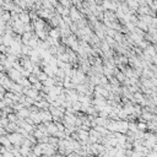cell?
Listing matches in <instances>:
<instances>
[{"instance_id": "16", "label": "cell", "mask_w": 157, "mask_h": 157, "mask_svg": "<svg viewBox=\"0 0 157 157\" xmlns=\"http://www.w3.org/2000/svg\"><path fill=\"white\" fill-rule=\"evenodd\" d=\"M17 124L16 123H11V122H9V124L6 125V127L4 128L5 130H6V133L9 134V133H14V131H16L17 130Z\"/></svg>"}, {"instance_id": "23", "label": "cell", "mask_w": 157, "mask_h": 157, "mask_svg": "<svg viewBox=\"0 0 157 157\" xmlns=\"http://www.w3.org/2000/svg\"><path fill=\"white\" fill-rule=\"evenodd\" d=\"M29 152H31V147H27V146H24V145L20 146V153L24 157H27V155Z\"/></svg>"}, {"instance_id": "21", "label": "cell", "mask_w": 157, "mask_h": 157, "mask_svg": "<svg viewBox=\"0 0 157 157\" xmlns=\"http://www.w3.org/2000/svg\"><path fill=\"white\" fill-rule=\"evenodd\" d=\"M135 26H136L138 28H140L141 31H144V32H147V31H149V26L146 25L145 22H142V21H140V20H138V22L135 24Z\"/></svg>"}, {"instance_id": "5", "label": "cell", "mask_w": 157, "mask_h": 157, "mask_svg": "<svg viewBox=\"0 0 157 157\" xmlns=\"http://www.w3.org/2000/svg\"><path fill=\"white\" fill-rule=\"evenodd\" d=\"M39 116H41V120L42 123H46V122H53V117L48 109H43V111H39Z\"/></svg>"}, {"instance_id": "36", "label": "cell", "mask_w": 157, "mask_h": 157, "mask_svg": "<svg viewBox=\"0 0 157 157\" xmlns=\"http://www.w3.org/2000/svg\"><path fill=\"white\" fill-rule=\"evenodd\" d=\"M145 157H157V152L156 151H150Z\"/></svg>"}, {"instance_id": "17", "label": "cell", "mask_w": 157, "mask_h": 157, "mask_svg": "<svg viewBox=\"0 0 157 157\" xmlns=\"http://www.w3.org/2000/svg\"><path fill=\"white\" fill-rule=\"evenodd\" d=\"M146 127H147V131L155 133V131H156V128H157V123H156V120L146 122Z\"/></svg>"}, {"instance_id": "22", "label": "cell", "mask_w": 157, "mask_h": 157, "mask_svg": "<svg viewBox=\"0 0 157 157\" xmlns=\"http://www.w3.org/2000/svg\"><path fill=\"white\" fill-rule=\"evenodd\" d=\"M55 58H57V59H59V60H61V61H64V63H70V58H69V55H68L66 53H60V54H57V55H55Z\"/></svg>"}, {"instance_id": "27", "label": "cell", "mask_w": 157, "mask_h": 157, "mask_svg": "<svg viewBox=\"0 0 157 157\" xmlns=\"http://www.w3.org/2000/svg\"><path fill=\"white\" fill-rule=\"evenodd\" d=\"M0 17H1V18H3V21H4V22L6 24L7 21H10V20H11V14H10V11H4V13L1 14V16H0Z\"/></svg>"}, {"instance_id": "44", "label": "cell", "mask_w": 157, "mask_h": 157, "mask_svg": "<svg viewBox=\"0 0 157 157\" xmlns=\"http://www.w3.org/2000/svg\"><path fill=\"white\" fill-rule=\"evenodd\" d=\"M41 157H50V156H48V155H42Z\"/></svg>"}, {"instance_id": "24", "label": "cell", "mask_w": 157, "mask_h": 157, "mask_svg": "<svg viewBox=\"0 0 157 157\" xmlns=\"http://www.w3.org/2000/svg\"><path fill=\"white\" fill-rule=\"evenodd\" d=\"M32 135H33V136L38 140V139H41L42 136H48V135H46L43 131H41L39 129H37V128H35V130H33V133H32Z\"/></svg>"}, {"instance_id": "42", "label": "cell", "mask_w": 157, "mask_h": 157, "mask_svg": "<svg viewBox=\"0 0 157 157\" xmlns=\"http://www.w3.org/2000/svg\"><path fill=\"white\" fill-rule=\"evenodd\" d=\"M1 71H5V70H4V66H3L1 64H0V72H1Z\"/></svg>"}, {"instance_id": "12", "label": "cell", "mask_w": 157, "mask_h": 157, "mask_svg": "<svg viewBox=\"0 0 157 157\" xmlns=\"http://www.w3.org/2000/svg\"><path fill=\"white\" fill-rule=\"evenodd\" d=\"M16 114H17L18 119H25V118L29 117V109H28V108H26V107H24L22 109L17 111V112H16Z\"/></svg>"}, {"instance_id": "40", "label": "cell", "mask_w": 157, "mask_h": 157, "mask_svg": "<svg viewBox=\"0 0 157 157\" xmlns=\"http://www.w3.org/2000/svg\"><path fill=\"white\" fill-rule=\"evenodd\" d=\"M27 157H38V156H36V155H35V153H33L32 151H31V152H29V153L27 155Z\"/></svg>"}, {"instance_id": "1", "label": "cell", "mask_w": 157, "mask_h": 157, "mask_svg": "<svg viewBox=\"0 0 157 157\" xmlns=\"http://www.w3.org/2000/svg\"><path fill=\"white\" fill-rule=\"evenodd\" d=\"M6 136L9 139V141L11 142L13 146H21L22 145V141H24V136L21 134H18L17 131H14V133H9L6 134Z\"/></svg>"}, {"instance_id": "26", "label": "cell", "mask_w": 157, "mask_h": 157, "mask_svg": "<svg viewBox=\"0 0 157 157\" xmlns=\"http://www.w3.org/2000/svg\"><path fill=\"white\" fill-rule=\"evenodd\" d=\"M136 128H138V130H140V131H146V130H147L146 123L142 122V120H139V122L136 123Z\"/></svg>"}, {"instance_id": "29", "label": "cell", "mask_w": 157, "mask_h": 157, "mask_svg": "<svg viewBox=\"0 0 157 157\" xmlns=\"http://www.w3.org/2000/svg\"><path fill=\"white\" fill-rule=\"evenodd\" d=\"M24 32H33V25L32 24H25L24 25Z\"/></svg>"}, {"instance_id": "32", "label": "cell", "mask_w": 157, "mask_h": 157, "mask_svg": "<svg viewBox=\"0 0 157 157\" xmlns=\"http://www.w3.org/2000/svg\"><path fill=\"white\" fill-rule=\"evenodd\" d=\"M28 81H29V83H31V85H32V83H35V82H37L38 81V79H37V76L36 75H33V74H31L28 77Z\"/></svg>"}, {"instance_id": "19", "label": "cell", "mask_w": 157, "mask_h": 157, "mask_svg": "<svg viewBox=\"0 0 157 157\" xmlns=\"http://www.w3.org/2000/svg\"><path fill=\"white\" fill-rule=\"evenodd\" d=\"M16 82L18 83L20 86H22V87H31V83H29V81H28L27 77H21V79H18Z\"/></svg>"}, {"instance_id": "2", "label": "cell", "mask_w": 157, "mask_h": 157, "mask_svg": "<svg viewBox=\"0 0 157 157\" xmlns=\"http://www.w3.org/2000/svg\"><path fill=\"white\" fill-rule=\"evenodd\" d=\"M69 17L72 20V22H77V21L82 20L85 16H83L74 5H71V7L69 9Z\"/></svg>"}, {"instance_id": "3", "label": "cell", "mask_w": 157, "mask_h": 157, "mask_svg": "<svg viewBox=\"0 0 157 157\" xmlns=\"http://www.w3.org/2000/svg\"><path fill=\"white\" fill-rule=\"evenodd\" d=\"M6 75L9 76V79H10V80H11V81H14V82H16L18 79H21V77H22V75H21V72H20L18 70L14 69V68L9 69V70H6Z\"/></svg>"}, {"instance_id": "34", "label": "cell", "mask_w": 157, "mask_h": 157, "mask_svg": "<svg viewBox=\"0 0 157 157\" xmlns=\"http://www.w3.org/2000/svg\"><path fill=\"white\" fill-rule=\"evenodd\" d=\"M22 145H24V146H27V147H32V146H33V144L28 139H26V138L24 139V141H22Z\"/></svg>"}, {"instance_id": "31", "label": "cell", "mask_w": 157, "mask_h": 157, "mask_svg": "<svg viewBox=\"0 0 157 157\" xmlns=\"http://www.w3.org/2000/svg\"><path fill=\"white\" fill-rule=\"evenodd\" d=\"M31 87L35 88V90H37V91H41L42 87H43V85H42V82H41V81H37V82L32 83V85H31Z\"/></svg>"}, {"instance_id": "45", "label": "cell", "mask_w": 157, "mask_h": 157, "mask_svg": "<svg viewBox=\"0 0 157 157\" xmlns=\"http://www.w3.org/2000/svg\"><path fill=\"white\" fill-rule=\"evenodd\" d=\"M0 116H1V109H0Z\"/></svg>"}, {"instance_id": "25", "label": "cell", "mask_w": 157, "mask_h": 157, "mask_svg": "<svg viewBox=\"0 0 157 157\" xmlns=\"http://www.w3.org/2000/svg\"><path fill=\"white\" fill-rule=\"evenodd\" d=\"M6 118L9 119V122H11V123H16V122L18 120V117H17V114H16L15 112L9 113L7 116H6Z\"/></svg>"}, {"instance_id": "14", "label": "cell", "mask_w": 157, "mask_h": 157, "mask_svg": "<svg viewBox=\"0 0 157 157\" xmlns=\"http://www.w3.org/2000/svg\"><path fill=\"white\" fill-rule=\"evenodd\" d=\"M29 118L33 120V124H35V125H38V124L42 123V120H41V116H39V111L36 112V113H29Z\"/></svg>"}, {"instance_id": "13", "label": "cell", "mask_w": 157, "mask_h": 157, "mask_svg": "<svg viewBox=\"0 0 157 157\" xmlns=\"http://www.w3.org/2000/svg\"><path fill=\"white\" fill-rule=\"evenodd\" d=\"M15 35V33H14ZM14 35H4L1 36L3 37V44L6 46V47H10L13 43V41H14Z\"/></svg>"}, {"instance_id": "15", "label": "cell", "mask_w": 157, "mask_h": 157, "mask_svg": "<svg viewBox=\"0 0 157 157\" xmlns=\"http://www.w3.org/2000/svg\"><path fill=\"white\" fill-rule=\"evenodd\" d=\"M31 151H32L36 156H38V157H41L42 155H43V151H42V147L39 146V144H35L32 147H31Z\"/></svg>"}, {"instance_id": "9", "label": "cell", "mask_w": 157, "mask_h": 157, "mask_svg": "<svg viewBox=\"0 0 157 157\" xmlns=\"http://www.w3.org/2000/svg\"><path fill=\"white\" fill-rule=\"evenodd\" d=\"M35 106L39 109V111H43V109H48V107H49V103L46 101V100H39V101H36L35 103Z\"/></svg>"}, {"instance_id": "37", "label": "cell", "mask_w": 157, "mask_h": 157, "mask_svg": "<svg viewBox=\"0 0 157 157\" xmlns=\"http://www.w3.org/2000/svg\"><path fill=\"white\" fill-rule=\"evenodd\" d=\"M5 27H6V24L3 21V18L0 17V28H5Z\"/></svg>"}, {"instance_id": "10", "label": "cell", "mask_w": 157, "mask_h": 157, "mask_svg": "<svg viewBox=\"0 0 157 157\" xmlns=\"http://www.w3.org/2000/svg\"><path fill=\"white\" fill-rule=\"evenodd\" d=\"M0 145L4 146V147H6L7 151H10V150H11V147H13V145H11V142L9 141V139H7L6 135H3V136H0Z\"/></svg>"}, {"instance_id": "6", "label": "cell", "mask_w": 157, "mask_h": 157, "mask_svg": "<svg viewBox=\"0 0 157 157\" xmlns=\"http://www.w3.org/2000/svg\"><path fill=\"white\" fill-rule=\"evenodd\" d=\"M48 37L54 38V39H59L60 38V28L59 27H53L48 31Z\"/></svg>"}, {"instance_id": "28", "label": "cell", "mask_w": 157, "mask_h": 157, "mask_svg": "<svg viewBox=\"0 0 157 157\" xmlns=\"http://www.w3.org/2000/svg\"><path fill=\"white\" fill-rule=\"evenodd\" d=\"M61 6H64V7H68V9H70L71 7V1H70V0H59V1H58Z\"/></svg>"}, {"instance_id": "18", "label": "cell", "mask_w": 157, "mask_h": 157, "mask_svg": "<svg viewBox=\"0 0 157 157\" xmlns=\"http://www.w3.org/2000/svg\"><path fill=\"white\" fill-rule=\"evenodd\" d=\"M95 122L97 125H100V127H106L107 123H108V118H102V117H96L95 118Z\"/></svg>"}, {"instance_id": "11", "label": "cell", "mask_w": 157, "mask_h": 157, "mask_svg": "<svg viewBox=\"0 0 157 157\" xmlns=\"http://www.w3.org/2000/svg\"><path fill=\"white\" fill-rule=\"evenodd\" d=\"M55 68H58V66H52V65L48 64V65H46V66L42 68V69H43L42 71H44L48 77H54V69Z\"/></svg>"}, {"instance_id": "20", "label": "cell", "mask_w": 157, "mask_h": 157, "mask_svg": "<svg viewBox=\"0 0 157 157\" xmlns=\"http://www.w3.org/2000/svg\"><path fill=\"white\" fill-rule=\"evenodd\" d=\"M42 85L43 86H47V87H52L55 85V81H54V77H47L44 81H42Z\"/></svg>"}, {"instance_id": "39", "label": "cell", "mask_w": 157, "mask_h": 157, "mask_svg": "<svg viewBox=\"0 0 157 157\" xmlns=\"http://www.w3.org/2000/svg\"><path fill=\"white\" fill-rule=\"evenodd\" d=\"M7 133H6V130L4 129V128H0V136H3V135H6Z\"/></svg>"}, {"instance_id": "7", "label": "cell", "mask_w": 157, "mask_h": 157, "mask_svg": "<svg viewBox=\"0 0 157 157\" xmlns=\"http://www.w3.org/2000/svg\"><path fill=\"white\" fill-rule=\"evenodd\" d=\"M18 20L22 24H29L31 18H29V15H28V10H24L21 14H18Z\"/></svg>"}, {"instance_id": "4", "label": "cell", "mask_w": 157, "mask_h": 157, "mask_svg": "<svg viewBox=\"0 0 157 157\" xmlns=\"http://www.w3.org/2000/svg\"><path fill=\"white\" fill-rule=\"evenodd\" d=\"M24 25L25 24H22L20 20H16V21H14L13 22V25H11V27H13V31H14V33H16V35H22L24 33Z\"/></svg>"}, {"instance_id": "30", "label": "cell", "mask_w": 157, "mask_h": 157, "mask_svg": "<svg viewBox=\"0 0 157 157\" xmlns=\"http://www.w3.org/2000/svg\"><path fill=\"white\" fill-rule=\"evenodd\" d=\"M47 77H48V76H47V74H46L44 71H39L38 74H37V79H38V81H41V82L44 81Z\"/></svg>"}, {"instance_id": "41", "label": "cell", "mask_w": 157, "mask_h": 157, "mask_svg": "<svg viewBox=\"0 0 157 157\" xmlns=\"http://www.w3.org/2000/svg\"><path fill=\"white\" fill-rule=\"evenodd\" d=\"M52 157H66V156H65V155H59V153H58V155H54V156H52Z\"/></svg>"}, {"instance_id": "8", "label": "cell", "mask_w": 157, "mask_h": 157, "mask_svg": "<svg viewBox=\"0 0 157 157\" xmlns=\"http://www.w3.org/2000/svg\"><path fill=\"white\" fill-rule=\"evenodd\" d=\"M76 133H77L79 140H82V141H87V139H88V130H83V129L76 128Z\"/></svg>"}, {"instance_id": "38", "label": "cell", "mask_w": 157, "mask_h": 157, "mask_svg": "<svg viewBox=\"0 0 157 157\" xmlns=\"http://www.w3.org/2000/svg\"><path fill=\"white\" fill-rule=\"evenodd\" d=\"M48 1L52 4V6H53V7H55V6H57V4H58L57 0H48Z\"/></svg>"}, {"instance_id": "33", "label": "cell", "mask_w": 157, "mask_h": 157, "mask_svg": "<svg viewBox=\"0 0 157 157\" xmlns=\"http://www.w3.org/2000/svg\"><path fill=\"white\" fill-rule=\"evenodd\" d=\"M0 123H1V127L5 128L6 125L9 124V119L6 117H0Z\"/></svg>"}, {"instance_id": "43", "label": "cell", "mask_w": 157, "mask_h": 157, "mask_svg": "<svg viewBox=\"0 0 157 157\" xmlns=\"http://www.w3.org/2000/svg\"><path fill=\"white\" fill-rule=\"evenodd\" d=\"M4 13V10H3V7L1 6H0V16H1V14Z\"/></svg>"}, {"instance_id": "35", "label": "cell", "mask_w": 157, "mask_h": 157, "mask_svg": "<svg viewBox=\"0 0 157 157\" xmlns=\"http://www.w3.org/2000/svg\"><path fill=\"white\" fill-rule=\"evenodd\" d=\"M0 53L4 54V55H6V53H7V47L4 46V44H0Z\"/></svg>"}]
</instances>
